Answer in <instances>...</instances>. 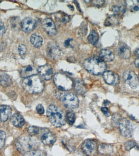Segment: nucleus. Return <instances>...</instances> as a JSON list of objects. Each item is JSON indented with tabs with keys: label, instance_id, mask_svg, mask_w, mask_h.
Masks as SVG:
<instances>
[{
	"label": "nucleus",
	"instance_id": "1",
	"mask_svg": "<svg viewBox=\"0 0 139 156\" xmlns=\"http://www.w3.org/2000/svg\"><path fill=\"white\" fill-rule=\"evenodd\" d=\"M39 145L40 142L37 139L31 136L18 138L16 142V147L18 151L24 154L36 150Z\"/></svg>",
	"mask_w": 139,
	"mask_h": 156
},
{
	"label": "nucleus",
	"instance_id": "2",
	"mask_svg": "<svg viewBox=\"0 0 139 156\" xmlns=\"http://www.w3.org/2000/svg\"><path fill=\"white\" fill-rule=\"evenodd\" d=\"M22 86L27 92L30 94L40 93L44 89L43 82L37 75L24 79Z\"/></svg>",
	"mask_w": 139,
	"mask_h": 156
},
{
	"label": "nucleus",
	"instance_id": "3",
	"mask_svg": "<svg viewBox=\"0 0 139 156\" xmlns=\"http://www.w3.org/2000/svg\"><path fill=\"white\" fill-rule=\"evenodd\" d=\"M46 115L51 124L57 127L65 124L66 118L62 110L55 105H51L48 107Z\"/></svg>",
	"mask_w": 139,
	"mask_h": 156
},
{
	"label": "nucleus",
	"instance_id": "4",
	"mask_svg": "<svg viewBox=\"0 0 139 156\" xmlns=\"http://www.w3.org/2000/svg\"><path fill=\"white\" fill-rule=\"evenodd\" d=\"M87 70L94 75L103 74L107 68L105 63L100 58L92 57L85 60L84 63Z\"/></svg>",
	"mask_w": 139,
	"mask_h": 156
},
{
	"label": "nucleus",
	"instance_id": "5",
	"mask_svg": "<svg viewBox=\"0 0 139 156\" xmlns=\"http://www.w3.org/2000/svg\"><path fill=\"white\" fill-rule=\"evenodd\" d=\"M54 81L56 86L61 91H68L73 87V83L71 79L63 73H58L54 77Z\"/></svg>",
	"mask_w": 139,
	"mask_h": 156
},
{
	"label": "nucleus",
	"instance_id": "6",
	"mask_svg": "<svg viewBox=\"0 0 139 156\" xmlns=\"http://www.w3.org/2000/svg\"><path fill=\"white\" fill-rule=\"evenodd\" d=\"M61 98L62 99L63 105L67 108H74L79 105V101L77 97L75 94L68 93L62 94Z\"/></svg>",
	"mask_w": 139,
	"mask_h": 156
},
{
	"label": "nucleus",
	"instance_id": "7",
	"mask_svg": "<svg viewBox=\"0 0 139 156\" xmlns=\"http://www.w3.org/2000/svg\"><path fill=\"white\" fill-rule=\"evenodd\" d=\"M119 131L124 137L129 138L132 135L133 129L131 123L127 119H121L119 123Z\"/></svg>",
	"mask_w": 139,
	"mask_h": 156
},
{
	"label": "nucleus",
	"instance_id": "8",
	"mask_svg": "<svg viewBox=\"0 0 139 156\" xmlns=\"http://www.w3.org/2000/svg\"><path fill=\"white\" fill-rule=\"evenodd\" d=\"M123 78L126 83L129 85L132 89H135L138 86V78L134 72L126 71L123 74Z\"/></svg>",
	"mask_w": 139,
	"mask_h": 156
},
{
	"label": "nucleus",
	"instance_id": "9",
	"mask_svg": "<svg viewBox=\"0 0 139 156\" xmlns=\"http://www.w3.org/2000/svg\"><path fill=\"white\" fill-rule=\"evenodd\" d=\"M83 152L88 156H94L98 149L97 145L94 141L92 140H85L82 145Z\"/></svg>",
	"mask_w": 139,
	"mask_h": 156
},
{
	"label": "nucleus",
	"instance_id": "10",
	"mask_svg": "<svg viewBox=\"0 0 139 156\" xmlns=\"http://www.w3.org/2000/svg\"><path fill=\"white\" fill-rule=\"evenodd\" d=\"M46 52L49 58L52 59H57L61 55V49L57 44L51 42L47 45Z\"/></svg>",
	"mask_w": 139,
	"mask_h": 156
},
{
	"label": "nucleus",
	"instance_id": "11",
	"mask_svg": "<svg viewBox=\"0 0 139 156\" xmlns=\"http://www.w3.org/2000/svg\"><path fill=\"white\" fill-rule=\"evenodd\" d=\"M36 25V22L33 18L27 17L22 21L21 29L25 32L29 33L34 30Z\"/></svg>",
	"mask_w": 139,
	"mask_h": 156
},
{
	"label": "nucleus",
	"instance_id": "12",
	"mask_svg": "<svg viewBox=\"0 0 139 156\" xmlns=\"http://www.w3.org/2000/svg\"><path fill=\"white\" fill-rule=\"evenodd\" d=\"M43 28L51 36H54L57 34V29L53 21L50 18H47L43 20Z\"/></svg>",
	"mask_w": 139,
	"mask_h": 156
},
{
	"label": "nucleus",
	"instance_id": "13",
	"mask_svg": "<svg viewBox=\"0 0 139 156\" xmlns=\"http://www.w3.org/2000/svg\"><path fill=\"white\" fill-rule=\"evenodd\" d=\"M37 70L40 76L45 80H49L52 78L53 70L52 67L50 65L46 64L41 66Z\"/></svg>",
	"mask_w": 139,
	"mask_h": 156
},
{
	"label": "nucleus",
	"instance_id": "14",
	"mask_svg": "<svg viewBox=\"0 0 139 156\" xmlns=\"http://www.w3.org/2000/svg\"><path fill=\"white\" fill-rule=\"evenodd\" d=\"M105 82L109 85H116L119 82V78L117 74L110 71H105L103 73Z\"/></svg>",
	"mask_w": 139,
	"mask_h": 156
},
{
	"label": "nucleus",
	"instance_id": "15",
	"mask_svg": "<svg viewBox=\"0 0 139 156\" xmlns=\"http://www.w3.org/2000/svg\"><path fill=\"white\" fill-rule=\"evenodd\" d=\"M118 52V55L123 59H127L131 55V52L129 46L123 42L119 43Z\"/></svg>",
	"mask_w": 139,
	"mask_h": 156
},
{
	"label": "nucleus",
	"instance_id": "16",
	"mask_svg": "<svg viewBox=\"0 0 139 156\" xmlns=\"http://www.w3.org/2000/svg\"><path fill=\"white\" fill-rule=\"evenodd\" d=\"M38 70L35 67L31 65H29L23 67L21 69L20 74L22 78L26 79L33 76L37 75Z\"/></svg>",
	"mask_w": 139,
	"mask_h": 156
},
{
	"label": "nucleus",
	"instance_id": "17",
	"mask_svg": "<svg viewBox=\"0 0 139 156\" xmlns=\"http://www.w3.org/2000/svg\"><path fill=\"white\" fill-rule=\"evenodd\" d=\"M55 135L51 132H46L43 134L41 137V141L44 144L51 146L54 144L56 141Z\"/></svg>",
	"mask_w": 139,
	"mask_h": 156
},
{
	"label": "nucleus",
	"instance_id": "18",
	"mask_svg": "<svg viewBox=\"0 0 139 156\" xmlns=\"http://www.w3.org/2000/svg\"><path fill=\"white\" fill-rule=\"evenodd\" d=\"M12 109L7 105L0 106V120L2 122H5L12 114Z\"/></svg>",
	"mask_w": 139,
	"mask_h": 156
},
{
	"label": "nucleus",
	"instance_id": "19",
	"mask_svg": "<svg viewBox=\"0 0 139 156\" xmlns=\"http://www.w3.org/2000/svg\"><path fill=\"white\" fill-rule=\"evenodd\" d=\"M73 86L74 91L78 94H84L86 92V87L84 82L80 79H76L73 83Z\"/></svg>",
	"mask_w": 139,
	"mask_h": 156
},
{
	"label": "nucleus",
	"instance_id": "20",
	"mask_svg": "<svg viewBox=\"0 0 139 156\" xmlns=\"http://www.w3.org/2000/svg\"><path fill=\"white\" fill-rule=\"evenodd\" d=\"M99 55L100 59L105 63L113 61L115 57L114 54L110 50L106 49L101 50Z\"/></svg>",
	"mask_w": 139,
	"mask_h": 156
},
{
	"label": "nucleus",
	"instance_id": "21",
	"mask_svg": "<svg viewBox=\"0 0 139 156\" xmlns=\"http://www.w3.org/2000/svg\"><path fill=\"white\" fill-rule=\"evenodd\" d=\"M11 121L12 124L16 127H21L24 126L25 122L24 118L19 113H15L11 118Z\"/></svg>",
	"mask_w": 139,
	"mask_h": 156
},
{
	"label": "nucleus",
	"instance_id": "22",
	"mask_svg": "<svg viewBox=\"0 0 139 156\" xmlns=\"http://www.w3.org/2000/svg\"><path fill=\"white\" fill-rule=\"evenodd\" d=\"M12 83V78L8 74L0 72V84L4 87L10 86Z\"/></svg>",
	"mask_w": 139,
	"mask_h": 156
},
{
	"label": "nucleus",
	"instance_id": "23",
	"mask_svg": "<svg viewBox=\"0 0 139 156\" xmlns=\"http://www.w3.org/2000/svg\"><path fill=\"white\" fill-rule=\"evenodd\" d=\"M99 152L104 155H110L113 152V148L111 145L102 144L98 147Z\"/></svg>",
	"mask_w": 139,
	"mask_h": 156
},
{
	"label": "nucleus",
	"instance_id": "24",
	"mask_svg": "<svg viewBox=\"0 0 139 156\" xmlns=\"http://www.w3.org/2000/svg\"><path fill=\"white\" fill-rule=\"evenodd\" d=\"M127 8L131 12H136L139 11V1L129 0L125 1Z\"/></svg>",
	"mask_w": 139,
	"mask_h": 156
},
{
	"label": "nucleus",
	"instance_id": "25",
	"mask_svg": "<svg viewBox=\"0 0 139 156\" xmlns=\"http://www.w3.org/2000/svg\"><path fill=\"white\" fill-rule=\"evenodd\" d=\"M30 41L31 44L35 47L39 48L41 47L42 44L43 40L40 35L34 34L31 35L30 37Z\"/></svg>",
	"mask_w": 139,
	"mask_h": 156
},
{
	"label": "nucleus",
	"instance_id": "26",
	"mask_svg": "<svg viewBox=\"0 0 139 156\" xmlns=\"http://www.w3.org/2000/svg\"><path fill=\"white\" fill-rule=\"evenodd\" d=\"M99 39L98 34L95 30H92L88 37V40L90 44L95 45L97 43Z\"/></svg>",
	"mask_w": 139,
	"mask_h": 156
},
{
	"label": "nucleus",
	"instance_id": "27",
	"mask_svg": "<svg viewBox=\"0 0 139 156\" xmlns=\"http://www.w3.org/2000/svg\"><path fill=\"white\" fill-rule=\"evenodd\" d=\"M112 10L114 13V16L117 17L122 16L125 13L126 9L123 6H114L112 7Z\"/></svg>",
	"mask_w": 139,
	"mask_h": 156
},
{
	"label": "nucleus",
	"instance_id": "28",
	"mask_svg": "<svg viewBox=\"0 0 139 156\" xmlns=\"http://www.w3.org/2000/svg\"><path fill=\"white\" fill-rule=\"evenodd\" d=\"M10 24L12 29L13 30H17L21 28V22L17 17H13L10 20Z\"/></svg>",
	"mask_w": 139,
	"mask_h": 156
},
{
	"label": "nucleus",
	"instance_id": "29",
	"mask_svg": "<svg viewBox=\"0 0 139 156\" xmlns=\"http://www.w3.org/2000/svg\"><path fill=\"white\" fill-rule=\"evenodd\" d=\"M56 17L59 21L62 22V23H64V24L68 23L70 20L69 16L64 13H58Z\"/></svg>",
	"mask_w": 139,
	"mask_h": 156
},
{
	"label": "nucleus",
	"instance_id": "30",
	"mask_svg": "<svg viewBox=\"0 0 139 156\" xmlns=\"http://www.w3.org/2000/svg\"><path fill=\"white\" fill-rule=\"evenodd\" d=\"M118 22L117 17H116L115 16H110L106 20V21L105 22V25L107 26L114 25L118 23Z\"/></svg>",
	"mask_w": 139,
	"mask_h": 156
},
{
	"label": "nucleus",
	"instance_id": "31",
	"mask_svg": "<svg viewBox=\"0 0 139 156\" xmlns=\"http://www.w3.org/2000/svg\"><path fill=\"white\" fill-rule=\"evenodd\" d=\"M24 156H46L42 151L35 150L24 154Z\"/></svg>",
	"mask_w": 139,
	"mask_h": 156
},
{
	"label": "nucleus",
	"instance_id": "32",
	"mask_svg": "<svg viewBox=\"0 0 139 156\" xmlns=\"http://www.w3.org/2000/svg\"><path fill=\"white\" fill-rule=\"evenodd\" d=\"M66 117L67 120L69 124L70 125H73L75 121V114L73 112H69L67 113Z\"/></svg>",
	"mask_w": 139,
	"mask_h": 156
},
{
	"label": "nucleus",
	"instance_id": "33",
	"mask_svg": "<svg viewBox=\"0 0 139 156\" xmlns=\"http://www.w3.org/2000/svg\"><path fill=\"white\" fill-rule=\"evenodd\" d=\"M27 131L30 136H34L39 134V129L37 127L31 126L28 128Z\"/></svg>",
	"mask_w": 139,
	"mask_h": 156
},
{
	"label": "nucleus",
	"instance_id": "34",
	"mask_svg": "<svg viewBox=\"0 0 139 156\" xmlns=\"http://www.w3.org/2000/svg\"><path fill=\"white\" fill-rule=\"evenodd\" d=\"M6 138L5 133L0 130V150L4 146Z\"/></svg>",
	"mask_w": 139,
	"mask_h": 156
},
{
	"label": "nucleus",
	"instance_id": "35",
	"mask_svg": "<svg viewBox=\"0 0 139 156\" xmlns=\"http://www.w3.org/2000/svg\"><path fill=\"white\" fill-rule=\"evenodd\" d=\"M87 32V26L86 25L85 23V24L83 23L82 25L81 26L79 29V35L81 37H83L86 35Z\"/></svg>",
	"mask_w": 139,
	"mask_h": 156
},
{
	"label": "nucleus",
	"instance_id": "36",
	"mask_svg": "<svg viewBox=\"0 0 139 156\" xmlns=\"http://www.w3.org/2000/svg\"><path fill=\"white\" fill-rule=\"evenodd\" d=\"M136 146V143L134 141H127L124 144V146L125 149L127 151H130L133 147H135Z\"/></svg>",
	"mask_w": 139,
	"mask_h": 156
},
{
	"label": "nucleus",
	"instance_id": "37",
	"mask_svg": "<svg viewBox=\"0 0 139 156\" xmlns=\"http://www.w3.org/2000/svg\"><path fill=\"white\" fill-rule=\"evenodd\" d=\"M18 52L21 56L24 55L27 53V48L24 44H20L18 48Z\"/></svg>",
	"mask_w": 139,
	"mask_h": 156
},
{
	"label": "nucleus",
	"instance_id": "38",
	"mask_svg": "<svg viewBox=\"0 0 139 156\" xmlns=\"http://www.w3.org/2000/svg\"><path fill=\"white\" fill-rule=\"evenodd\" d=\"M63 144L65 147L68 151H70V152H73L74 150H75V147H74V146H73V145L70 144V143L63 142Z\"/></svg>",
	"mask_w": 139,
	"mask_h": 156
},
{
	"label": "nucleus",
	"instance_id": "39",
	"mask_svg": "<svg viewBox=\"0 0 139 156\" xmlns=\"http://www.w3.org/2000/svg\"><path fill=\"white\" fill-rule=\"evenodd\" d=\"M120 116L118 114H114L112 118V121H113V124H119V121H120Z\"/></svg>",
	"mask_w": 139,
	"mask_h": 156
},
{
	"label": "nucleus",
	"instance_id": "40",
	"mask_svg": "<svg viewBox=\"0 0 139 156\" xmlns=\"http://www.w3.org/2000/svg\"><path fill=\"white\" fill-rule=\"evenodd\" d=\"M36 110L39 114L42 115L45 113V109L42 105L39 104L36 107Z\"/></svg>",
	"mask_w": 139,
	"mask_h": 156
},
{
	"label": "nucleus",
	"instance_id": "41",
	"mask_svg": "<svg viewBox=\"0 0 139 156\" xmlns=\"http://www.w3.org/2000/svg\"><path fill=\"white\" fill-rule=\"evenodd\" d=\"M5 27L3 23L0 21V36L3 35L6 32Z\"/></svg>",
	"mask_w": 139,
	"mask_h": 156
},
{
	"label": "nucleus",
	"instance_id": "42",
	"mask_svg": "<svg viewBox=\"0 0 139 156\" xmlns=\"http://www.w3.org/2000/svg\"><path fill=\"white\" fill-rule=\"evenodd\" d=\"M101 111H102V113L106 117H109L110 116L111 113H110L109 111L108 108H107V107H102L101 108Z\"/></svg>",
	"mask_w": 139,
	"mask_h": 156
},
{
	"label": "nucleus",
	"instance_id": "43",
	"mask_svg": "<svg viewBox=\"0 0 139 156\" xmlns=\"http://www.w3.org/2000/svg\"><path fill=\"white\" fill-rule=\"evenodd\" d=\"M92 3L94 5H95L97 6H102L105 3V1H102V0H98V1H91Z\"/></svg>",
	"mask_w": 139,
	"mask_h": 156
},
{
	"label": "nucleus",
	"instance_id": "44",
	"mask_svg": "<svg viewBox=\"0 0 139 156\" xmlns=\"http://www.w3.org/2000/svg\"><path fill=\"white\" fill-rule=\"evenodd\" d=\"M135 66L139 69V58H138L135 60Z\"/></svg>",
	"mask_w": 139,
	"mask_h": 156
},
{
	"label": "nucleus",
	"instance_id": "45",
	"mask_svg": "<svg viewBox=\"0 0 139 156\" xmlns=\"http://www.w3.org/2000/svg\"><path fill=\"white\" fill-rule=\"evenodd\" d=\"M72 40L71 39H69V40H68L67 41H66L65 43V45L66 46H69L70 44V41H71Z\"/></svg>",
	"mask_w": 139,
	"mask_h": 156
},
{
	"label": "nucleus",
	"instance_id": "46",
	"mask_svg": "<svg viewBox=\"0 0 139 156\" xmlns=\"http://www.w3.org/2000/svg\"><path fill=\"white\" fill-rule=\"evenodd\" d=\"M135 55L137 57L139 58V48H137L135 51Z\"/></svg>",
	"mask_w": 139,
	"mask_h": 156
},
{
	"label": "nucleus",
	"instance_id": "47",
	"mask_svg": "<svg viewBox=\"0 0 139 156\" xmlns=\"http://www.w3.org/2000/svg\"><path fill=\"white\" fill-rule=\"evenodd\" d=\"M110 104L109 101H105L103 102V104L104 105H108Z\"/></svg>",
	"mask_w": 139,
	"mask_h": 156
},
{
	"label": "nucleus",
	"instance_id": "48",
	"mask_svg": "<svg viewBox=\"0 0 139 156\" xmlns=\"http://www.w3.org/2000/svg\"><path fill=\"white\" fill-rule=\"evenodd\" d=\"M138 79H139V75L138 77Z\"/></svg>",
	"mask_w": 139,
	"mask_h": 156
}]
</instances>
